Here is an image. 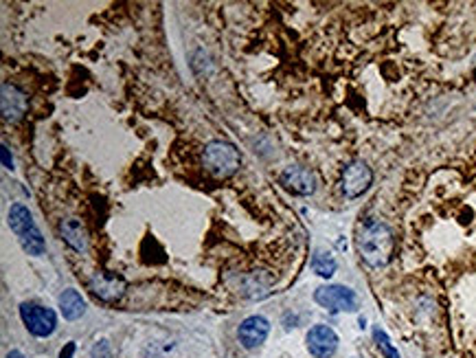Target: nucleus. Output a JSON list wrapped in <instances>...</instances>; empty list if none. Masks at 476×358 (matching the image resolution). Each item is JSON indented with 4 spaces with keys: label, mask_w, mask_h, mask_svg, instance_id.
Masks as SVG:
<instances>
[{
    "label": "nucleus",
    "mask_w": 476,
    "mask_h": 358,
    "mask_svg": "<svg viewBox=\"0 0 476 358\" xmlns=\"http://www.w3.org/2000/svg\"><path fill=\"white\" fill-rule=\"evenodd\" d=\"M373 336H375V340H377V345L382 347V352H384V356H386V358H400L398 350L391 345V340H388V336L384 334V330L375 328V330H373Z\"/></svg>",
    "instance_id": "2eb2a0df"
},
{
    "label": "nucleus",
    "mask_w": 476,
    "mask_h": 358,
    "mask_svg": "<svg viewBox=\"0 0 476 358\" xmlns=\"http://www.w3.org/2000/svg\"><path fill=\"white\" fill-rule=\"evenodd\" d=\"M7 358H24V356H22V352L13 350V352H9V354H7Z\"/></svg>",
    "instance_id": "a211bd4d"
},
{
    "label": "nucleus",
    "mask_w": 476,
    "mask_h": 358,
    "mask_svg": "<svg viewBox=\"0 0 476 358\" xmlns=\"http://www.w3.org/2000/svg\"><path fill=\"white\" fill-rule=\"evenodd\" d=\"M314 299L330 312H354L358 308L356 292L344 286H321L314 292Z\"/></svg>",
    "instance_id": "20e7f679"
},
{
    "label": "nucleus",
    "mask_w": 476,
    "mask_h": 358,
    "mask_svg": "<svg viewBox=\"0 0 476 358\" xmlns=\"http://www.w3.org/2000/svg\"><path fill=\"white\" fill-rule=\"evenodd\" d=\"M27 112V97L24 92L13 86L3 84V117L5 121H20Z\"/></svg>",
    "instance_id": "9b49d317"
},
{
    "label": "nucleus",
    "mask_w": 476,
    "mask_h": 358,
    "mask_svg": "<svg viewBox=\"0 0 476 358\" xmlns=\"http://www.w3.org/2000/svg\"><path fill=\"white\" fill-rule=\"evenodd\" d=\"M202 163H204L206 172L213 174L216 178H228L239 170L241 158H239V152L233 143L211 141L204 148Z\"/></svg>",
    "instance_id": "7ed1b4c3"
},
{
    "label": "nucleus",
    "mask_w": 476,
    "mask_h": 358,
    "mask_svg": "<svg viewBox=\"0 0 476 358\" xmlns=\"http://www.w3.org/2000/svg\"><path fill=\"white\" fill-rule=\"evenodd\" d=\"M9 226L11 231L18 235L22 249L29 255H42L44 253V237L38 229V224L34 222V216L29 214V209L24 205H11L9 209Z\"/></svg>",
    "instance_id": "f03ea898"
},
{
    "label": "nucleus",
    "mask_w": 476,
    "mask_h": 358,
    "mask_svg": "<svg viewBox=\"0 0 476 358\" xmlns=\"http://www.w3.org/2000/svg\"><path fill=\"white\" fill-rule=\"evenodd\" d=\"M270 332V323L264 319V317H248V319H244L241 325H239V343L246 347V350H255L259 347L261 343L266 340Z\"/></svg>",
    "instance_id": "9d476101"
},
{
    "label": "nucleus",
    "mask_w": 476,
    "mask_h": 358,
    "mask_svg": "<svg viewBox=\"0 0 476 358\" xmlns=\"http://www.w3.org/2000/svg\"><path fill=\"white\" fill-rule=\"evenodd\" d=\"M338 347V336L330 325H314L307 332V350L316 358H330Z\"/></svg>",
    "instance_id": "1a4fd4ad"
},
{
    "label": "nucleus",
    "mask_w": 476,
    "mask_h": 358,
    "mask_svg": "<svg viewBox=\"0 0 476 358\" xmlns=\"http://www.w3.org/2000/svg\"><path fill=\"white\" fill-rule=\"evenodd\" d=\"M73 354H75V343H69L59 352V358H73Z\"/></svg>",
    "instance_id": "f3484780"
},
{
    "label": "nucleus",
    "mask_w": 476,
    "mask_h": 358,
    "mask_svg": "<svg viewBox=\"0 0 476 358\" xmlns=\"http://www.w3.org/2000/svg\"><path fill=\"white\" fill-rule=\"evenodd\" d=\"M0 152H3V165H5L7 170H13V158H11V154H9V148H7V145H3V148H0Z\"/></svg>",
    "instance_id": "dca6fc26"
},
{
    "label": "nucleus",
    "mask_w": 476,
    "mask_h": 358,
    "mask_svg": "<svg viewBox=\"0 0 476 358\" xmlns=\"http://www.w3.org/2000/svg\"><path fill=\"white\" fill-rule=\"evenodd\" d=\"M396 240L384 222H367L358 233V253L371 268L386 266L393 257Z\"/></svg>",
    "instance_id": "f257e3e1"
},
{
    "label": "nucleus",
    "mask_w": 476,
    "mask_h": 358,
    "mask_svg": "<svg viewBox=\"0 0 476 358\" xmlns=\"http://www.w3.org/2000/svg\"><path fill=\"white\" fill-rule=\"evenodd\" d=\"M371 181H373V172L365 160H354L344 167L340 187H342V193L347 198H358L371 187Z\"/></svg>",
    "instance_id": "0eeeda50"
},
{
    "label": "nucleus",
    "mask_w": 476,
    "mask_h": 358,
    "mask_svg": "<svg viewBox=\"0 0 476 358\" xmlns=\"http://www.w3.org/2000/svg\"><path fill=\"white\" fill-rule=\"evenodd\" d=\"M59 310H62L64 319L75 321V319H79L81 315H84L86 303H84V299H81V295L77 290H64V295L59 297Z\"/></svg>",
    "instance_id": "ddd939ff"
},
{
    "label": "nucleus",
    "mask_w": 476,
    "mask_h": 358,
    "mask_svg": "<svg viewBox=\"0 0 476 358\" xmlns=\"http://www.w3.org/2000/svg\"><path fill=\"white\" fill-rule=\"evenodd\" d=\"M312 268H314V273L321 275V277H332L336 273V259L330 253L316 251L314 257H312Z\"/></svg>",
    "instance_id": "4468645a"
},
{
    "label": "nucleus",
    "mask_w": 476,
    "mask_h": 358,
    "mask_svg": "<svg viewBox=\"0 0 476 358\" xmlns=\"http://www.w3.org/2000/svg\"><path fill=\"white\" fill-rule=\"evenodd\" d=\"M59 231H62L64 242H66L73 251H77V253H86V249H88L86 229H84V226H81V222H79V220H75V218L62 220V224H59Z\"/></svg>",
    "instance_id": "f8f14e48"
},
{
    "label": "nucleus",
    "mask_w": 476,
    "mask_h": 358,
    "mask_svg": "<svg viewBox=\"0 0 476 358\" xmlns=\"http://www.w3.org/2000/svg\"><path fill=\"white\" fill-rule=\"evenodd\" d=\"M88 288L99 301L114 303L125 295L127 284L123 277H119V275L108 273V270H97L88 282Z\"/></svg>",
    "instance_id": "423d86ee"
},
{
    "label": "nucleus",
    "mask_w": 476,
    "mask_h": 358,
    "mask_svg": "<svg viewBox=\"0 0 476 358\" xmlns=\"http://www.w3.org/2000/svg\"><path fill=\"white\" fill-rule=\"evenodd\" d=\"M20 317L27 325V330L34 336H51L55 332L57 317L51 308H42L38 303H22L20 305Z\"/></svg>",
    "instance_id": "39448f33"
},
{
    "label": "nucleus",
    "mask_w": 476,
    "mask_h": 358,
    "mask_svg": "<svg viewBox=\"0 0 476 358\" xmlns=\"http://www.w3.org/2000/svg\"><path fill=\"white\" fill-rule=\"evenodd\" d=\"M279 181L286 189H290L297 196H309V193L316 191V176L314 172H309L307 167L301 165H290L281 172Z\"/></svg>",
    "instance_id": "6e6552de"
}]
</instances>
